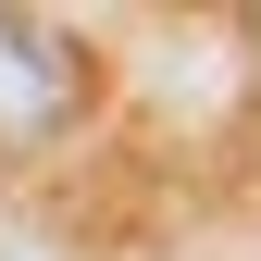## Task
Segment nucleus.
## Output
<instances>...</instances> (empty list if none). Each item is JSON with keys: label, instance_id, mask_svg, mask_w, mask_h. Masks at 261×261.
Returning a JSON list of instances; mask_svg holds the SVG:
<instances>
[{"label": "nucleus", "instance_id": "nucleus-1", "mask_svg": "<svg viewBox=\"0 0 261 261\" xmlns=\"http://www.w3.org/2000/svg\"><path fill=\"white\" fill-rule=\"evenodd\" d=\"M87 112V50L50 13H0V149H50Z\"/></svg>", "mask_w": 261, "mask_h": 261}]
</instances>
